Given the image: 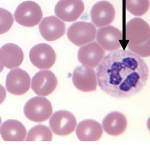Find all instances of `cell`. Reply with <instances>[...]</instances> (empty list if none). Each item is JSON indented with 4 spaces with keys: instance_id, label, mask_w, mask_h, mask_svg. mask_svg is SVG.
<instances>
[{
    "instance_id": "15",
    "label": "cell",
    "mask_w": 150,
    "mask_h": 150,
    "mask_svg": "<svg viewBox=\"0 0 150 150\" xmlns=\"http://www.w3.org/2000/svg\"><path fill=\"white\" fill-rule=\"evenodd\" d=\"M122 31L112 26L101 28L97 31L96 40L106 51H113L121 47L122 40Z\"/></svg>"
},
{
    "instance_id": "10",
    "label": "cell",
    "mask_w": 150,
    "mask_h": 150,
    "mask_svg": "<svg viewBox=\"0 0 150 150\" xmlns=\"http://www.w3.org/2000/svg\"><path fill=\"white\" fill-rule=\"evenodd\" d=\"M58 81L50 70L38 72L32 78L31 88L38 95L48 96L57 88Z\"/></svg>"
},
{
    "instance_id": "25",
    "label": "cell",
    "mask_w": 150,
    "mask_h": 150,
    "mask_svg": "<svg viewBox=\"0 0 150 150\" xmlns=\"http://www.w3.org/2000/svg\"><path fill=\"white\" fill-rule=\"evenodd\" d=\"M4 69V66L0 63V73Z\"/></svg>"
},
{
    "instance_id": "20",
    "label": "cell",
    "mask_w": 150,
    "mask_h": 150,
    "mask_svg": "<svg viewBox=\"0 0 150 150\" xmlns=\"http://www.w3.org/2000/svg\"><path fill=\"white\" fill-rule=\"evenodd\" d=\"M52 138V132L48 126L38 125L29 131L26 141H51Z\"/></svg>"
},
{
    "instance_id": "1",
    "label": "cell",
    "mask_w": 150,
    "mask_h": 150,
    "mask_svg": "<svg viewBox=\"0 0 150 150\" xmlns=\"http://www.w3.org/2000/svg\"><path fill=\"white\" fill-rule=\"evenodd\" d=\"M100 88L115 98H127L139 93L146 85L149 70L145 61L128 50L108 54L96 68Z\"/></svg>"
},
{
    "instance_id": "7",
    "label": "cell",
    "mask_w": 150,
    "mask_h": 150,
    "mask_svg": "<svg viewBox=\"0 0 150 150\" xmlns=\"http://www.w3.org/2000/svg\"><path fill=\"white\" fill-rule=\"evenodd\" d=\"M30 62L39 69H49L56 62V52L53 48L45 43L36 45L30 50L29 53Z\"/></svg>"
},
{
    "instance_id": "13",
    "label": "cell",
    "mask_w": 150,
    "mask_h": 150,
    "mask_svg": "<svg viewBox=\"0 0 150 150\" xmlns=\"http://www.w3.org/2000/svg\"><path fill=\"white\" fill-rule=\"evenodd\" d=\"M104 55L105 52L100 45L93 42L80 48L78 59L82 64L94 68L98 66Z\"/></svg>"
},
{
    "instance_id": "17",
    "label": "cell",
    "mask_w": 150,
    "mask_h": 150,
    "mask_svg": "<svg viewBox=\"0 0 150 150\" xmlns=\"http://www.w3.org/2000/svg\"><path fill=\"white\" fill-rule=\"evenodd\" d=\"M78 139L81 141H96L101 137L103 129L100 123L92 119L81 121L76 130Z\"/></svg>"
},
{
    "instance_id": "26",
    "label": "cell",
    "mask_w": 150,
    "mask_h": 150,
    "mask_svg": "<svg viewBox=\"0 0 150 150\" xmlns=\"http://www.w3.org/2000/svg\"><path fill=\"white\" fill-rule=\"evenodd\" d=\"M1 117H0V125H1Z\"/></svg>"
},
{
    "instance_id": "23",
    "label": "cell",
    "mask_w": 150,
    "mask_h": 150,
    "mask_svg": "<svg viewBox=\"0 0 150 150\" xmlns=\"http://www.w3.org/2000/svg\"><path fill=\"white\" fill-rule=\"evenodd\" d=\"M128 48L132 52L139 57H146L150 55V40L139 45L128 44Z\"/></svg>"
},
{
    "instance_id": "18",
    "label": "cell",
    "mask_w": 150,
    "mask_h": 150,
    "mask_svg": "<svg viewBox=\"0 0 150 150\" xmlns=\"http://www.w3.org/2000/svg\"><path fill=\"white\" fill-rule=\"evenodd\" d=\"M27 133L24 125L16 120H7L0 128V134L5 141H24Z\"/></svg>"
},
{
    "instance_id": "24",
    "label": "cell",
    "mask_w": 150,
    "mask_h": 150,
    "mask_svg": "<svg viewBox=\"0 0 150 150\" xmlns=\"http://www.w3.org/2000/svg\"><path fill=\"white\" fill-rule=\"evenodd\" d=\"M6 96V92L5 87L0 85V104H1L5 100Z\"/></svg>"
},
{
    "instance_id": "21",
    "label": "cell",
    "mask_w": 150,
    "mask_h": 150,
    "mask_svg": "<svg viewBox=\"0 0 150 150\" xmlns=\"http://www.w3.org/2000/svg\"><path fill=\"white\" fill-rule=\"evenodd\" d=\"M127 10L135 16H142L150 6L149 0H125Z\"/></svg>"
},
{
    "instance_id": "5",
    "label": "cell",
    "mask_w": 150,
    "mask_h": 150,
    "mask_svg": "<svg viewBox=\"0 0 150 150\" xmlns=\"http://www.w3.org/2000/svg\"><path fill=\"white\" fill-rule=\"evenodd\" d=\"M77 122L75 116L67 110L56 111L49 121L52 130L56 135L66 136L71 134L75 130Z\"/></svg>"
},
{
    "instance_id": "16",
    "label": "cell",
    "mask_w": 150,
    "mask_h": 150,
    "mask_svg": "<svg viewBox=\"0 0 150 150\" xmlns=\"http://www.w3.org/2000/svg\"><path fill=\"white\" fill-rule=\"evenodd\" d=\"M23 59V50L15 44H6L0 49V63L8 69L19 67Z\"/></svg>"
},
{
    "instance_id": "4",
    "label": "cell",
    "mask_w": 150,
    "mask_h": 150,
    "mask_svg": "<svg viewBox=\"0 0 150 150\" xmlns=\"http://www.w3.org/2000/svg\"><path fill=\"white\" fill-rule=\"evenodd\" d=\"M96 29L93 24L86 22H78L72 24L67 30L69 40L76 46H81L94 41Z\"/></svg>"
},
{
    "instance_id": "8",
    "label": "cell",
    "mask_w": 150,
    "mask_h": 150,
    "mask_svg": "<svg viewBox=\"0 0 150 150\" xmlns=\"http://www.w3.org/2000/svg\"><path fill=\"white\" fill-rule=\"evenodd\" d=\"M72 81L74 86L80 91L89 92L96 90L97 81L93 69L87 66H79L73 73Z\"/></svg>"
},
{
    "instance_id": "2",
    "label": "cell",
    "mask_w": 150,
    "mask_h": 150,
    "mask_svg": "<svg viewBox=\"0 0 150 150\" xmlns=\"http://www.w3.org/2000/svg\"><path fill=\"white\" fill-rule=\"evenodd\" d=\"M25 116L36 122L48 120L52 113V105L45 97L35 96L30 99L23 109Z\"/></svg>"
},
{
    "instance_id": "22",
    "label": "cell",
    "mask_w": 150,
    "mask_h": 150,
    "mask_svg": "<svg viewBox=\"0 0 150 150\" xmlns=\"http://www.w3.org/2000/svg\"><path fill=\"white\" fill-rule=\"evenodd\" d=\"M14 18L9 11L0 8V35L7 32L13 26Z\"/></svg>"
},
{
    "instance_id": "14",
    "label": "cell",
    "mask_w": 150,
    "mask_h": 150,
    "mask_svg": "<svg viewBox=\"0 0 150 150\" xmlns=\"http://www.w3.org/2000/svg\"><path fill=\"white\" fill-rule=\"evenodd\" d=\"M115 11L113 5L106 1L96 3L91 10L93 23L97 27L110 25L114 20Z\"/></svg>"
},
{
    "instance_id": "9",
    "label": "cell",
    "mask_w": 150,
    "mask_h": 150,
    "mask_svg": "<svg viewBox=\"0 0 150 150\" xmlns=\"http://www.w3.org/2000/svg\"><path fill=\"white\" fill-rule=\"evenodd\" d=\"M30 78L28 74L21 68L9 72L6 78V88L10 93L15 95L24 94L29 90Z\"/></svg>"
},
{
    "instance_id": "11",
    "label": "cell",
    "mask_w": 150,
    "mask_h": 150,
    "mask_svg": "<svg viewBox=\"0 0 150 150\" xmlns=\"http://www.w3.org/2000/svg\"><path fill=\"white\" fill-rule=\"evenodd\" d=\"M84 9L82 0H60L55 6V13L62 21L72 22L79 19Z\"/></svg>"
},
{
    "instance_id": "6",
    "label": "cell",
    "mask_w": 150,
    "mask_h": 150,
    "mask_svg": "<svg viewBox=\"0 0 150 150\" xmlns=\"http://www.w3.org/2000/svg\"><path fill=\"white\" fill-rule=\"evenodd\" d=\"M126 39L128 44L139 45L150 39V29L148 23L143 19L134 18L126 24Z\"/></svg>"
},
{
    "instance_id": "3",
    "label": "cell",
    "mask_w": 150,
    "mask_h": 150,
    "mask_svg": "<svg viewBox=\"0 0 150 150\" xmlns=\"http://www.w3.org/2000/svg\"><path fill=\"white\" fill-rule=\"evenodd\" d=\"M15 19L19 24L26 27H34L39 24L43 17L41 7L35 1H24L17 7Z\"/></svg>"
},
{
    "instance_id": "12",
    "label": "cell",
    "mask_w": 150,
    "mask_h": 150,
    "mask_svg": "<svg viewBox=\"0 0 150 150\" xmlns=\"http://www.w3.org/2000/svg\"><path fill=\"white\" fill-rule=\"evenodd\" d=\"M40 34L48 42H52L62 37L66 32L65 24L54 16L45 17L39 25Z\"/></svg>"
},
{
    "instance_id": "19",
    "label": "cell",
    "mask_w": 150,
    "mask_h": 150,
    "mask_svg": "<svg viewBox=\"0 0 150 150\" xmlns=\"http://www.w3.org/2000/svg\"><path fill=\"white\" fill-rule=\"evenodd\" d=\"M127 121L126 117L118 111H113L103 119L102 126L104 131L110 136H118L126 130Z\"/></svg>"
}]
</instances>
